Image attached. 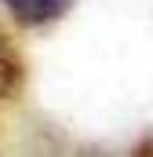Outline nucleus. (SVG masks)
I'll list each match as a JSON object with an SVG mask.
<instances>
[{"label":"nucleus","mask_w":153,"mask_h":157,"mask_svg":"<svg viewBox=\"0 0 153 157\" xmlns=\"http://www.w3.org/2000/svg\"><path fill=\"white\" fill-rule=\"evenodd\" d=\"M22 80H26L22 55H18V48L7 40V33L0 29V102H4V99H15V95L22 91Z\"/></svg>","instance_id":"nucleus-1"},{"label":"nucleus","mask_w":153,"mask_h":157,"mask_svg":"<svg viewBox=\"0 0 153 157\" xmlns=\"http://www.w3.org/2000/svg\"><path fill=\"white\" fill-rule=\"evenodd\" d=\"M4 4H7L11 15H15L18 22H26V26H47V22L62 18L66 7H69V0H4Z\"/></svg>","instance_id":"nucleus-2"},{"label":"nucleus","mask_w":153,"mask_h":157,"mask_svg":"<svg viewBox=\"0 0 153 157\" xmlns=\"http://www.w3.org/2000/svg\"><path fill=\"white\" fill-rule=\"evenodd\" d=\"M135 157H153V139H146V143H139V150H135Z\"/></svg>","instance_id":"nucleus-3"}]
</instances>
